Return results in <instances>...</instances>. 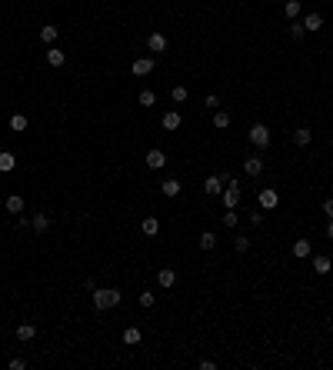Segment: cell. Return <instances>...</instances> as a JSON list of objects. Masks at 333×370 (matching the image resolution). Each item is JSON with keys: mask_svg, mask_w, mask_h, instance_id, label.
Segmentation results:
<instances>
[{"mask_svg": "<svg viewBox=\"0 0 333 370\" xmlns=\"http://www.w3.org/2000/svg\"><path fill=\"white\" fill-rule=\"evenodd\" d=\"M90 297H94V307L97 310H113V307L120 304V294L117 287H97V290H90Z\"/></svg>", "mask_w": 333, "mask_h": 370, "instance_id": "6da1fadb", "label": "cell"}, {"mask_svg": "<svg viewBox=\"0 0 333 370\" xmlns=\"http://www.w3.org/2000/svg\"><path fill=\"white\" fill-rule=\"evenodd\" d=\"M246 137H250V144H254L257 150H267V147H270V127H267V124H260V120H257V124H250Z\"/></svg>", "mask_w": 333, "mask_h": 370, "instance_id": "7a4b0ae2", "label": "cell"}, {"mask_svg": "<svg viewBox=\"0 0 333 370\" xmlns=\"http://www.w3.org/2000/svg\"><path fill=\"white\" fill-rule=\"evenodd\" d=\"M240 197H243V187H240V180H237V177H230V184L223 187V193H220L223 207H227V210H237Z\"/></svg>", "mask_w": 333, "mask_h": 370, "instance_id": "3957f363", "label": "cell"}, {"mask_svg": "<svg viewBox=\"0 0 333 370\" xmlns=\"http://www.w3.org/2000/svg\"><path fill=\"white\" fill-rule=\"evenodd\" d=\"M153 67H157V60H153V57H137L134 64H130V73H134V77H150Z\"/></svg>", "mask_w": 333, "mask_h": 370, "instance_id": "277c9868", "label": "cell"}, {"mask_svg": "<svg viewBox=\"0 0 333 370\" xmlns=\"http://www.w3.org/2000/svg\"><path fill=\"white\" fill-rule=\"evenodd\" d=\"M257 200H260V210H277L280 207V193L273 190V187H263Z\"/></svg>", "mask_w": 333, "mask_h": 370, "instance_id": "5b68a950", "label": "cell"}, {"mask_svg": "<svg viewBox=\"0 0 333 370\" xmlns=\"http://www.w3.org/2000/svg\"><path fill=\"white\" fill-rule=\"evenodd\" d=\"M300 24H303V30H307V33H317V30H323V14H320V10H310Z\"/></svg>", "mask_w": 333, "mask_h": 370, "instance_id": "8992f818", "label": "cell"}, {"mask_svg": "<svg viewBox=\"0 0 333 370\" xmlns=\"http://www.w3.org/2000/svg\"><path fill=\"white\" fill-rule=\"evenodd\" d=\"M223 187H227V184L220 180V174H210V177L203 180V193H206V197H220Z\"/></svg>", "mask_w": 333, "mask_h": 370, "instance_id": "52a82bcc", "label": "cell"}, {"mask_svg": "<svg viewBox=\"0 0 333 370\" xmlns=\"http://www.w3.org/2000/svg\"><path fill=\"white\" fill-rule=\"evenodd\" d=\"M243 170H246V177H260L263 174V157L260 153H250V157L243 160Z\"/></svg>", "mask_w": 333, "mask_h": 370, "instance_id": "ba28073f", "label": "cell"}, {"mask_svg": "<svg viewBox=\"0 0 333 370\" xmlns=\"http://www.w3.org/2000/svg\"><path fill=\"white\" fill-rule=\"evenodd\" d=\"M290 254H294L297 260H307V257H313V243H310V240H303V237H300V240H294Z\"/></svg>", "mask_w": 333, "mask_h": 370, "instance_id": "9c48e42d", "label": "cell"}, {"mask_svg": "<svg viewBox=\"0 0 333 370\" xmlns=\"http://www.w3.org/2000/svg\"><path fill=\"white\" fill-rule=\"evenodd\" d=\"M143 160H147V167H150V170H160L166 163V153L160 150V147H153V150H147V157H143Z\"/></svg>", "mask_w": 333, "mask_h": 370, "instance_id": "30bf717a", "label": "cell"}, {"mask_svg": "<svg viewBox=\"0 0 333 370\" xmlns=\"http://www.w3.org/2000/svg\"><path fill=\"white\" fill-rule=\"evenodd\" d=\"M147 50H150V54H163L166 50V37L160 30H153L150 37H147Z\"/></svg>", "mask_w": 333, "mask_h": 370, "instance_id": "8fae6325", "label": "cell"}, {"mask_svg": "<svg viewBox=\"0 0 333 370\" xmlns=\"http://www.w3.org/2000/svg\"><path fill=\"white\" fill-rule=\"evenodd\" d=\"M157 283H160L163 290H170V287L177 283V270H174V267H160V274H157Z\"/></svg>", "mask_w": 333, "mask_h": 370, "instance_id": "7c38bea8", "label": "cell"}, {"mask_svg": "<svg viewBox=\"0 0 333 370\" xmlns=\"http://www.w3.org/2000/svg\"><path fill=\"white\" fill-rule=\"evenodd\" d=\"M180 190H183V184L177 177H166L163 184H160V193H163V197H180Z\"/></svg>", "mask_w": 333, "mask_h": 370, "instance_id": "4fadbf2b", "label": "cell"}, {"mask_svg": "<svg viewBox=\"0 0 333 370\" xmlns=\"http://www.w3.org/2000/svg\"><path fill=\"white\" fill-rule=\"evenodd\" d=\"M30 230H33V233H47V230H50V217L44 214V210H40V214H33V220H30Z\"/></svg>", "mask_w": 333, "mask_h": 370, "instance_id": "5bb4252c", "label": "cell"}, {"mask_svg": "<svg viewBox=\"0 0 333 370\" xmlns=\"http://www.w3.org/2000/svg\"><path fill=\"white\" fill-rule=\"evenodd\" d=\"M33 337H37V323H20V327H17V340H20V344H30Z\"/></svg>", "mask_w": 333, "mask_h": 370, "instance_id": "9a60e30c", "label": "cell"}, {"mask_svg": "<svg viewBox=\"0 0 333 370\" xmlns=\"http://www.w3.org/2000/svg\"><path fill=\"white\" fill-rule=\"evenodd\" d=\"M140 233H143V237H157V233H160V220L157 217H143L140 220Z\"/></svg>", "mask_w": 333, "mask_h": 370, "instance_id": "2e32d148", "label": "cell"}, {"mask_svg": "<svg viewBox=\"0 0 333 370\" xmlns=\"http://www.w3.org/2000/svg\"><path fill=\"white\" fill-rule=\"evenodd\" d=\"M160 124H163V130H180L183 117H180L177 110H166V113H163V120H160Z\"/></svg>", "mask_w": 333, "mask_h": 370, "instance_id": "e0dca14e", "label": "cell"}, {"mask_svg": "<svg viewBox=\"0 0 333 370\" xmlns=\"http://www.w3.org/2000/svg\"><path fill=\"white\" fill-rule=\"evenodd\" d=\"M313 270H317L320 277H326V274L333 270V260L326 257V254H320V257H313Z\"/></svg>", "mask_w": 333, "mask_h": 370, "instance_id": "ac0fdd59", "label": "cell"}, {"mask_svg": "<svg viewBox=\"0 0 333 370\" xmlns=\"http://www.w3.org/2000/svg\"><path fill=\"white\" fill-rule=\"evenodd\" d=\"M4 207H7V214H24V197L20 193H10L7 200H4Z\"/></svg>", "mask_w": 333, "mask_h": 370, "instance_id": "d6986e66", "label": "cell"}, {"mask_svg": "<svg viewBox=\"0 0 333 370\" xmlns=\"http://www.w3.org/2000/svg\"><path fill=\"white\" fill-rule=\"evenodd\" d=\"M14 167H17V157L10 150H0V174H10Z\"/></svg>", "mask_w": 333, "mask_h": 370, "instance_id": "ffe728a7", "label": "cell"}, {"mask_svg": "<svg viewBox=\"0 0 333 370\" xmlns=\"http://www.w3.org/2000/svg\"><path fill=\"white\" fill-rule=\"evenodd\" d=\"M64 60H67V54H64L60 47H50V50H47V64H50V67H64Z\"/></svg>", "mask_w": 333, "mask_h": 370, "instance_id": "44dd1931", "label": "cell"}, {"mask_svg": "<svg viewBox=\"0 0 333 370\" xmlns=\"http://www.w3.org/2000/svg\"><path fill=\"white\" fill-rule=\"evenodd\" d=\"M290 140H294L297 147H307L310 140H313V134H310L307 127H297V130H294V137H290Z\"/></svg>", "mask_w": 333, "mask_h": 370, "instance_id": "7402d4cb", "label": "cell"}, {"mask_svg": "<svg viewBox=\"0 0 333 370\" xmlns=\"http://www.w3.org/2000/svg\"><path fill=\"white\" fill-rule=\"evenodd\" d=\"M57 37H60V27H54V24L40 27V40H44V44H54Z\"/></svg>", "mask_w": 333, "mask_h": 370, "instance_id": "603a6c76", "label": "cell"}, {"mask_svg": "<svg viewBox=\"0 0 333 370\" xmlns=\"http://www.w3.org/2000/svg\"><path fill=\"white\" fill-rule=\"evenodd\" d=\"M214 127L217 130H227V127H230V113L223 110V107H220V110H214Z\"/></svg>", "mask_w": 333, "mask_h": 370, "instance_id": "cb8c5ba5", "label": "cell"}, {"mask_svg": "<svg viewBox=\"0 0 333 370\" xmlns=\"http://www.w3.org/2000/svg\"><path fill=\"white\" fill-rule=\"evenodd\" d=\"M123 344H127V347L140 344V327H127V330H123Z\"/></svg>", "mask_w": 333, "mask_h": 370, "instance_id": "d4e9b609", "label": "cell"}, {"mask_svg": "<svg viewBox=\"0 0 333 370\" xmlns=\"http://www.w3.org/2000/svg\"><path fill=\"white\" fill-rule=\"evenodd\" d=\"M10 130H14V134H24L27 130V117L24 113H14V117H10Z\"/></svg>", "mask_w": 333, "mask_h": 370, "instance_id": "484cf974", "label": "cell"}, {"mask_svg": "<svg viewBox=\"0 0 333 370\" xmlns=\"http://www.w3.org/2000/svg\"><path fill=\"white\" fill-rule=\"evenodd\" d=\"M200 247H203V250H214L217 247V233L214 230H203V233H200Z\"/></svg>", "mask_w": 333, "mask_h": 370, "instance_id": "4316f807", "label": "cell"}, {"mask_svg": "<svg viewBox=\"0 0 333 370\" xmlns=\"http://www.w3.org/2000/svg\"><path fill=\"white\" fill-rule=\"evenodd\" d=\"M283 14L290 17V20H297V17H300V0H286V4H283Z\"/></svg>", "mask_w": 333, "mask_h": 370, "instance_id": "83f0119b", "label": "cell"}, {"mask_svg": "<svg viewBox=\"0 0 333 370\" xmlns=\"http://www.w3.org/2000/svg\"><path fill=\"white\" fill-rule=\"evenodd\" d=\"M223 227H227V230H233V227H237L240 224V217H237V210H227V214H223Z\"/></svg>", "mask_w": 333, "mask_h": 370, "instance_id": "f1b7e54d", "label": "cell"}, {"mask_svg": "<svg viewBox=\"0 0 333 370\" xmlns=\"http://www.w3.org/2000/svg\"><path fill=\"white\" fill-rule=\"evenodd\" d=\"M170 100H174V104H183V100H187V87H183V84H177V87L170 90Z\"/></svg>", "mask_w": 333, "mask_h": 370, "instance_id": "f546056e", "label": "cell"}, {"mask_svg": "<svg viewBox=\"0 0 333 370\" xmlns=\"http://www.w3.org/2000/svg\"><path fill=\"white\" fill-rule=\"evenodd\" d=\"M153 304H157V297H153L150 290H140V307H143V310H150Z\"/></svg>", "mask_w": 333, "mask_h": 370, "instance_id": "4dcf8cb0", "label": "cell"}, {"mask_svg": "<svg viewBox=\"0 0 333 370\" xmlns=\"http://www.w3.org/2000/svg\"><path fill=\"white\" fill-rule=\"evenodd\" d=\"M157 104V94L153 90H140V107H153Z\"/></svg>", "mask_w": 333, "mask_h": 370, "instance_id": "1f68e13d", "label": "cell"}, {"mask_svg": "<svg viewBox=\"0 0 333 370\" xmlns=\"http://www.w3.org/2000/svg\"><path fill=\"white\" fill-rule=\"evenodd\" d=\"M290 37H294V40H303V37H307V30H303L300 20H294V24H290Z\"/></svg>", "mask_w": 333, "mask_h": 370, "instance_id": "d6a6232c", "label": "cell"}, {"mask_svg": "<svg viewBox=\"0 0 333 370\" xmlns=\"http://www.w3.org/2000/svg\"><path fill=\"white\" fill-rule=\"evenodd\" d=\"M246 247H250L246 237H233V250H237V254H246Z\"/></svg>", "mask_w": 333, "mask_h": 370, "instance_id": "836d02e7", "label": "cell"}, {"mask_svg": "<svg viewBox=\"0 0 333 370\" xmlns=\"http://www.w3.org/2000/svg\"><path fill=\"white\" fill-rule=\"evenodd\" d=\"M7 367H10V370H24V367H27V360H24V357H14V360H10Z\"/></svg>", "mask_w": 333, "mask_h": 370, "instance_id": "e575fe53", "label": "cell"}, {"mask_svg": "<svg viewBox=\"0 0 333 370\" xmlns=\"http://www.w3.org/2000/svg\"><path fill=\"white\" fill-rule=\"evenodd\" d=\"M250 224H254V227L263 224V210H254V214H250Z\"/></svg>", "mask_w": 333, "mask_h": 370, "instance_id": "d590c367", "label": "cell"}, {"mask_svg": "<svg viewBox=\"0 0 333 370\" xmlns=\"http://www.w3.org/2000/svg\"><path fill=\"white\" fill-rule=\"evenodd\" d=\"M17 227H20V230H27V227H30V217H24V214H17Z\"/></svg>", "mask_w": 333, "mask_h": 370, "instance_id": "8d00e7d4", "label": "cell"}, {"mask_svg": "<svg viewBox=\"0 0 333 370\" xmlns=\"http://www.w3.org/2000/svg\"><path fill=\"white\" fill-rule=\"evenodd\" d=\"M206 107H210V110H220V100H217V97L210 94V97H206Z\"/></svg>", "mask_w": 333, "mask_h": 370, "instance_id": "74e56055", "label": "cell"}, {"mask_svg": "<svg viewBox=\"0 0 333 370\" xmlns=\"http://www.w3.org/2000/svg\"><path fill=\"white\" fill-rule=\"evenodd\" d=\"M323 214H326V220L333 217V197H330V200H323Z\"/></svg>", "mask_w": 333, "mask_h": 370, "instance_id": "f35d334b", "label": "cell"}, {"mask_svg": "<svg viewBox=\"0 0 333 370\" xmlns=\"http://www.w3.org/2000/svg\"><path fill=\"white\" fill-rule=\"evenodd\" d=\"M200 370H217V360H200Z\"/></svg>", "mask_w": 333, "mask_h": 370, "instance_id": "ab89813d", "label": "cell"}, {"mask_svg": "<svg viewBox=\"0 0 333 370\" xmlns=\"http://www.w3.org/2000/svg\"><path fill=\"white\" fill-rule=\"evenodd\" d=\"M326 237H330V240H333V217L326 220Z\"/></svg>", "mask_w": 333, "mask_h": 370, "instance_id": "60d3db41", "label": "cell"}]
</instances>
